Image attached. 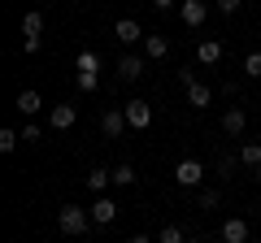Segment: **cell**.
<instances>
[{
    "instance_id": "cell-26",
    "label": "cell",
    "mask_w": 261,
    "mask_h": 243,
    "mask_svg": "<svg viewBox=\"0 0 261 243\" xmlns=\"http://www.w3.org/2000/svg\"><path fill=\"white\" fill-rule=\"evenodd\" d=\"M22 139H27V143H39V139H44V131H39V126H27V131H22Z\"/></svg>"
},
{
    "instance_id": "cell-24",
    "label": "cell",
    "mask_w": 261,
    "mask_h": 243,
    "mask_svg": "<svg viewBox=\"0 0 261 243\" xmlns=\"http://www.w3.org/2000/svg\"><path fill=\"white\" fill-rule=\"evenodd\" d=\"M100 87V74H79V92H96Z\"/></svg>"
},
{
    "instance_id": "cell-9",
    "label": "cell",
    "mask_w": 261,
    "mask_h": 243,
    "mask_svg": "<svg viewBox=\"0 0 261 243\" xmlns=\"http://www.w3.org/2000/svg\"><path fill=\"white\" fill-rule=\"evenodd\" d=\"M196 56H200V66H218V61H222V44H218V39H200Z\"/></svg>"
},
{
    "instance_id": "cell-30",
    "label": "cell",
    "mask_w": 261,
    "mask_h": 243,
    "mask_svg": "<svg viewBox=\"0 0 261 243\" xmlns=\"http://www.w3.org/2000/svg\"><path fill=\"white\" fill-rule=\"evenodd\" d=\"M257 183H261V165H257Z\"/></svg>"
},
{
    "instance_id": "cell-6",
    "label": "cell",
    "mask_w": 261,
    "mask_h": 243,
    "mask_svg": "<svg viewBox=\"0 0 261 243\" xmlns=\"http://www.w3.org/2000/svg\"><path fill=\"white\" fill-rule=\"evenodd\" d=\"M100 131L109 135V139H122V131H126V113H122V109H109V113L100 117Z\"/></svg>"
},
{
    "instance_id": "cell-16",
    "label": "cell",
    "mask_w": 261,
    "mask_h": 243,
    "mask_svg": "<svg viewBox=\"0 0 261 243\" xmlns=\"http://www.w3.org/2000/svg\"><path fill=\"white\" fill-rule=\"evenodd\" d=\"M18 109L27 113V117H31V113H39V109H44V100H39V92H31V87H27V92L18 96Z\"/></svg>"
},
{
    "instance_id": "cell-25",
    "label": "cell",
    "mask_w": 261,
    "mask_h": 243,
    "mask_svg": "<svg viewBox=\"0 0 261 243\" xmlns=\"http://www.w3.org/2000/svg\"><path fill=\"white\" fill-rule=\"evenodd\" d=\"M240 5H244V0H218V13H226V18H231V13L240 9Z\"/></svg>"
},
{
    "instance_id": "cell-14",
    "label": "cell",
    "mask_w": 261,
    "mask_h": 243,
    "mask_svg": "<svg viewBox=\"0 0 261 243\" xmlns=\"http://www.w3.org/2000/svg\"><path fill=\"white\" fill-rule=\"evenodd\" d=\"M92 217H96V222H100V226H109L113 222V217H118V204H113V200H96V208H92Z\"/></svg>"
},
{
    "instance_id": "cell-19",
    "label": "cell",
    "mask_w": 261,
    "mask_h": 243,
    "mask_svg": "<svg viewBox=\"0 0 261 243\" xmlns=\"http://www.w3.org/2000/svg\"><path fill=\"white\" fill-rule=\"evenodd\" d=\"M240 161H244L248 169H257V165H261V143H244V148H240Z\"/></svg>"
},
{
    "instance_id": "cell-28",
    "label": "cell",
    "mask_w": 261,
    "mask_h": 243,
    "mask_svg": "<svg viewBox=\"0 0 261 243\" xmlns=\"http://www.w3.org/2000/svg\"><path fill=\"white\" fill-rule=\"evenodd\" d=\"M148 5H157V9H170V5H174V0H148Z\"/></svg>"
},
{
    "instance_id": "cell-27",
    "label": "cell",
    "mask_w": 261,
    "mask_h": 243,
    "mask_svg": "<svg viewBox=\"0 0 261 243\" xmlns=\"http://www.w3.org/2000/svg\"><path fill=\"white\" fill-rule=\"evenodd\" d=\"M218 204V191H200V208H214Z\"/></svg>"
},
{
    "instance_id": "cell-17",
    "label": "cell",
    "mask_w": 261,
    "mask_h": 243,
    "mask_svg": "<svg viewBox=\"0 0 261 243\" xmlns=\"http://www.w3.org/2000/svg\"><path fill=\"white\" fill-rule=\"evenodd\" d=\"M222 126H226V131H231V135H240L244 126H248V117H244V109H226V117H222Z\"/></svg>"
},
{
    "instance_id": "cell-18",
    "label": "cell",
    "mask_w": 261,
    "mask_h": 243,
    "mask_svg": "<svg viewBox=\"0 0 261 243\" xmlns=\"http://www.w3.org/2000/svg\"><path fill=\"white\" fill-rule=\"evenodd\" d=\"M187 100H192L196 109H205V104L214 100V92H209V87H200V83H192V87H187Z\"/></svg>"
},
{
    "instance_id": "cell-10",
    "label": "cell",
    "mask_w": 261,
    "mask_h": 243,
    "mask_svg": "<svg viewBox=\"0 0 261 243\" xmlns=\"http://www.w3.org/2000/svg\"><path fill=\"white\" fill-rule=\"evenodd\" d=\"M48 122H53L57 131H70V126L79 122V113H74V104H57V109H53V117H48Z\"/></svg>"
},
{
    "instance_id": "cell-1",
    "label": "cell",
    "mask_w": 261,
    "mask_h": 243,
    "mask_svg": "<svg viewBox=\"0 0 261 243\" xmlns=\"http://www.w3.org/2000/svg\"><path fill=\"white\" fill-rule=\"evenodd\" d=\"M87 208H79V204H61V213H57V226H61L65 234H87Z\"/></svg>"
},
{
    "instance_id": "cell-12",
    "label": "cell",
    "mask_w": 261,
    "mask_h": 243,
    "mask_svg": "<svg viewBox=\"0 0 261 243\" xmlns=\"http://www.w3.org/2000/svg\"><path fill=\"white\" fill-rule=\"evenodd\" d=\"M74 66H79V74H100V56H96L92 48H83V52L74 56Z\"/></svg>"
},
{
    "instance_id": "cell-13",
    "label": "cell",
    "mask_w": 261,
    "mask_h": 243,
    "mask_svg": "<svg viewBox=\"0 0 261 243\" xmlns=\"http://www.w3.org/2000/svg\"><path fill=\"white\" fill-rule=\"evenodd\" d=\"M39 31H44V13H39V9H27V18H22V39H27V35L39 39Z\"/></svg>"
},
{
    "instance_id": "cell-15",
    "label": "cell",
    "mask_w": 261,
    "mask_h": 243,
    "mask_svg": "<svg viewBox=\"0 0 261 243\" xmlns=\"http://www.w3.org/2000/svg\"><path fill=\"white\" fill-rule=\"evenodd\" d=\"M109 183H113V169H92V174H87V191H96V196H100Z\"/></svg>"
},
{
    "instance_id": "cell-11",
    "label": "cell",
    "mask_w": 261,
    "mask_h": 243,
    "mask_svg": "<svg viewBox=\"0 0 261 243\" xmlns=\"http://www.w3.org/2000/svg\"><path fill=\"white\" fill-rule=\"evenodd\" d=\"M166 52H170V39H166V35H144V56H152V61H161Z\"/></svg>"
},
{
    "instance_id": "cell-29",
    "label": "cell",
    "mask_w": 261,
    "mask_h": 243,
    "mask_svg": "<svg viewBox=\"0 0 261 243\" xmlns=\"http://www.w3.org/2000/svg\"><path fill=\"white\" fill-rule=\"evenodd\" d=\"M130 243H152V239H148V234H135V239H130Z\"/></svg>"
},
{
    "instance_id": "cell-31",
    "label": "cell",
    "mask_w": 261,
    "mask_h": 243,
    "mask_svg": "<svg viewBox=\"0 0 261 243\" xmlns=\"http://www.w3.org/2000/svg\"><path fill=\"white\" fill-rule=\"evenodd\" d=\"M187 243H200V239H187Z\"/></svg>"
},
{
    "instance_id": "cell-4",
    "label": "cell",
    "mask_w": 261,
    "mask_h": 243,
    "mask_svg": "<svg viewBox=\"0 0 261 243\" xmlns=\"http://www.w3.org/2000/svg\"><path fill=\"white\" fill-rule=\"evenodd\" d=\"M178 18H183L187 26H205L209 5H205V0H183V5H178Z\"/></svg>"
},
{
    "instance_id": "cell-21",
    "label": "cell",
    "mask_w": 261,
    "mask_h": 243,
    "mask_svg": "<svg viewBox=\"0 0 261 243\" xmlns=\"http://www.w3.org/2000/svg\"><path fill=\"white\" fill-rule=\"evenodd\" d=\"M157 243H187V239H183V230H178V226H161Z\"/></svg>"
},
{
    "instance_id": "cell-20",
    "label": "cell",
    "mask_w": 261,
    "mask_h": 243,
    "mask_svg": "<svg viewBox=\"0 0 261 243\" xmlns=\"http://www.w3.org/2000/svg\"><path fill=\"white\" fill-rule=\"evenodd\" d=\"M244 74H248V78H261V52H248V56H244Z\"/></svg>"
},
{
    "instance_id": "cell-22",
    "label": "cell",
    "mask_w": 261,
    "mask_h": 243,
    "mask_svg": "<svg viewBox=\"0 0 261 243\" xmlns=\"http://www.w3.org/2000/svg\"><path fill=\"white\" fill-rule=\"evenodd\" d=\"M113 183H118V187H130V183H135V169H130V165H118V169H113Z\"/></svg>"
},
{
    "instance_id": "cell-23",
    "label": "cell",
    "mask_w": 261,
    "mask_h": 243,
    "mask_svg": "<svg viewBox=\"0 0 261 243\" xmlns=\"http://www.w3.org/2000/svg\"><path fill=\"white\" fill-rule=\"evenodd\" d=\"M18 139H22L18 131H0V152H13V148H18Z\"/></svg>"
},
{
    "instance_id": "cell-5",
    "label": "cell",
    "mask_w": 261,
    "mask_h": 243,
    "mask_svg": "<svg viewBox=\"0 0 261 243\" xmlns=\"http://www.w3.org/2000/svg\"><path fill=\"white\" fill-rule=\"evenodd\" d=\"M140 74H144V56L126 52V56H122V61H118V78H122V83H135V78H140Z\"/></svg>"
},
{
    "instance_id": "cell-2",
    "label": "cell",
    "mask_w": 261,
    "mask_h": 243,
    "mask_svg": "<svg viewBox=\"0 0 261 243\" xmlns=\"http://www.w3.org/2000/svg\"><path fill=\"white\" fill-rule=\"evenodd\" d=\"M200 178H205V165H200V161H178L174 165V183L178 187H200Z\"/></svg>"
},
{
    "instance_id": "cell-3",
    "label": "cell",
    "mask_w": 261,
    "mask_h": 243,
    "mask_svg": "<svg viewBox=\"0 0 261 243\" xmlns=\"http://www.w3.org/2000/svg\"><path fill=\"white\" fill-rule=\"evenodd\" d=\"M122 113H126V126H130V131H148V122H152V109H148L144 100H130Z\"/></svg>"
},
{
    "instance_id": "cell-8",
    "label": "cell",
    "mask_w": 261,
    "mask_h": 243,
    "mask_svg": "<svg viewBox=\"0 0 261 243\" xmlns=\"http://www.w3.org/2000/svg\"><path fill=\"white\" fill-rule=\"evenodd\" d=\"M222 239H226V243H248V222H244V217L222 222Z\"/></svg>"
},
{
    "instance_id": "cell-7",
    "label": "cell",
    "mask_w": 261,
    "mask_h": 243,
    "mask_svg": "<svg viewBox=\"0 0 261 243\" xmlns=\"http://www.w3.org/2000/svg\"><path fill=\"white\" fill-rule=\"evenodd\" d=\"M113 35H118L122 44H140V39H144V26H140L135 18H122L118 26H113Z\"/></svg>"
}]
</instances>
